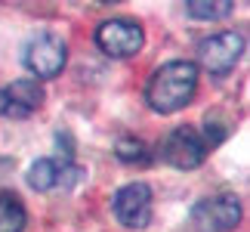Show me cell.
Returning <instances> with one entry per match:
<instances>
[{
  "label": "cell",
  "instance_id": "cell-1",
  "mask_svg": "<svg viewBox=\"0 0 250 232\" xmlns=\"http://www.w3.org/2000/svg\"><path fill=\"white\" fill-rule=\"evenodd\" d=\"M195 90H198V65L188 59H173L151 74L146 87V99L155 112L173 115L191 102Z\"/></svg>",
  "mask_w": 250,
  "mask_h": 232
},
{
  "label": "cell",
  "instance_id": "cell-2",
  "mask_svg": "<svg viewBox=\"0 0 250 232\" xmlns=\"http://www.w3.org/2000/svg\"><path fill=\"white\" fill-rule=\"evenodd\" d=\"M22 62L25 69L37 77H56L65 62H68V46H65V41L59 34L53 31H43V34H34L31 41L25 44V53H22Z\"/></svg>",
  "mask_w": 250,
  "mask_h": 232
},
{
  "label": "cell",
  "instance_id": "cell-3",
  "mask_svg": "<svg viewBox=\"0 0 250 232\" xmlns=\"http://www.w3.org/2000/svg\"><path fill=\"white\" fill-rule=\"evenodd\" d=\"M195 232H232L241 223V201L235 195H210L201 198L188 214Z\"/></svg>",
  "mask_w": 250,
  "mask_h": 232
},
{
  "label": "cell",
  "instance_id": "cell-4",
  "mask_svg": "<svg viewBox=\"0 0 250 232\" xmlns=\"http://www.w3.org/2000/svg\"><path fill=\"white\" fill-rule=\"evenodd\" d=\"M244 53V37L238 31H219L213 37H207V41L198 44V62L201 69L223 77L229 74L238 65V59H241Z\"/></svg>",
  "mask_w": 250,
  "mask_h": 232
},
{
  "label": "cell",
  "instance_id": "cell-5",
  "mask_svg": "<svg viewBox=\"0 0 250 232\" xmlns=\"http://www.w3.org/2000/svg\"><path fill=\"white\" fill-rule=\"evenodd\" d=\"M96 44L105 56H114V59H127V56H136L146 44V34H142L139 22L133 19H108L96 28Z\"/></svg>",
  "mask_w": 250,
  "mask_h": 232
},
{
  "label": "cell",
  "instance_id": "cell-6",
  "mask_svg": "<svg viewBox=\"0 0 250 232\" xmlns=\"http://www.w3.org/2000/svg\"><path fill=\"white\" fill-rule=\"evenodd\" d=\"M161 158L179 170H195L207 158V142L195 127H176L161 142Z\"/></svg>",
  "mask_w": 250,
  "mask_h": 232
},
{
  "label": "cell",
  "instance_id": "cell-7",
  "mask_svg": "<svg viewBox=\"0 0 250 232\" xmlns=\"http://www.w3.org/2000/svg\"><path fill=\"white\" fill-rule=\"evenodd\" d=\"M151 189L146 183H127L114 192L111 198V208H114V217L121 220L127 229H146L151 223Z\"/></svg>",
  "mask_w": 250,
  "mask_h": 232
},
{
  "label": "cell",
  "instance_id": "cell-8",
  "mask_svg": "<svg viewBox=\"0 0 250 232\" xmlns=\"http://www.w3.org/2000/svg\"><path fill=\"white\" fill-rule=\"evenodd\" d=\"M78 173L81 170L68 158H37L28 170V183L37 192H50V189H59L68 177H78Z\"/></svg>",
  "mask_w": 250,
  "mask_h": 232
},
{
  "label": "cell",
  "instance_id": "cell-9",
  "mask_svg": "<svg viewBox=\"0 0 250 232\" xmlns=\"http://www.w3.org/2000/svg\"><path fill=\"white\" fill-rule=\"evenodd\" d=\"M3 93H6V115H13V118H28L46 99L41 81H34V77H22L13 87H6Z\"/></svg>",
  "mask_w": 250,
  "mask_h": 232
},
{
  "label": "cell",
  "instance_id": "cell-10",
  "mask_svg": "<svg viewBox=\"0 0 250 232\" xmlns=\"http://www.w3.org/2000/svg\"><path fill=\"white\" fill-rule=\"evenodd\" d=\"M28 223L25 205L13 192H0V232H22Z\"/></svg>",
  "mask_w": 250,
  "mask_h": 232
},
{
  "label": "cell",
  "instance_id": "cell-11",
  "mask_svg": "<svg viewBox=\"0 0 250 232\" xmlns=\"http://www.w3.org/2000/svg\"><path fill=\"white\" fill-rule=\"evenodd\" d=\"M232 9H235L232 0H188L186 3V13L191 19H204V22H210V19H226Z\"/></svg>",
  "mask_w": 250,
  "mask_h": 232
},
{
  "label": "cell",
  "instance_id": "cell-12",
  "mask_svg": "<svg viewBox=\"0 0 250 232\" xmlns=\"http://www.w3.org/2000/svg\"><path fill=\"white\" fill-rule=\"evenodd\" d=\"M114 155H118L124 164H146V161H148V149H146V142L136 139V137H124V139H118V146H114Z\"/></svg>",
  "mask_w": 250,
  "mask_h": 232
},
{
  "label": "cell",
  "instance_id": "cell-13",
  "mask_svg": "<svg viewBox=\"0 0 250 232\" xmlns=\"http://www.w3.org/2000/svg\"><path fill=\"white\" fill-rule=\"evenodd\" d=\"M0 115H6V93L0 90Z\"/></svg>",
  "mask_w": 250,
  "mask_h": 232
}]
</instances>
